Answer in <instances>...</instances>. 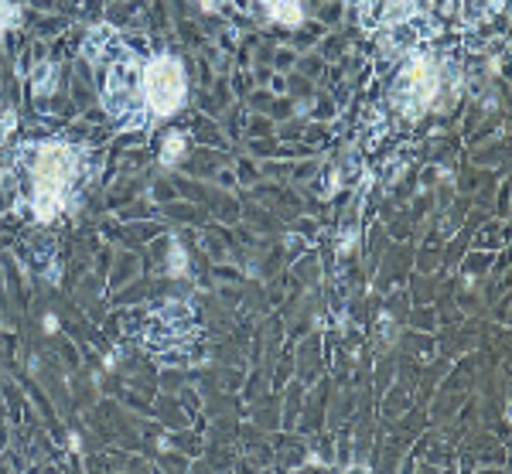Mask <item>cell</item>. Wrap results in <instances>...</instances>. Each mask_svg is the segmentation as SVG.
Listing matches in <instances>:
<instances>
[{
    "label": "cell",
    "instance_id": "6da1fadb",
    "mask_svg": "<svg viewBox=\"0 0 512 474\" xmlns=\"http://www.w3.org/2000/svg\"><path fill=\"white\" fill-rule=\"evenodd\" d=\"M35 209L41 219H52L62 209V198L72 181V154L65 147H41L35 157Z\"/></svg>",
    "mask_w": 512,
    "mask_h": 474
},
{
    "label": "cell",
    "instance_id": "7a4b0ae2",
    "mask_svg": "<svg viewBox=\"0 0 512 474\" xmlns=\"http://www.w3.org/2000/svg\"><path fill=\"white\" fill-rule=\"evenodd\" d=\"M140 82H144L140 96L147 99L151 113L158 116H168L181 103V96H185V76H181V65L175 58H154L144 69Z\"/></svg>",
    "mask_w": 512,
    "mask_h": 474
}]
</instances>
